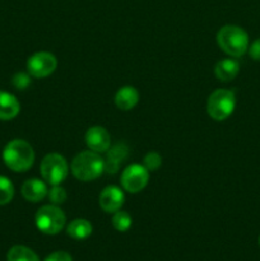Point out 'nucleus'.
Wrapping results in <instances>:
<instances>
[{
	"label": "nucleus",
	"instance_id": "nucleus-21",
	"mask_svg": "<svg viewBox=\"0 0 260 261\" xmlns=\"http://www.w3.org/2000/svg\"><path fill=\"white\" fill-rule=\"evenodd\" d=\"M161 165H162V157H161L157 152H149L145 154L143 166H144L149 172L158 170V168L161 167Z\"/></svg>",
	"mask_w": 260,
	"mask_h": 261
},
{
	"label": "nucleus",
	"instance_id": "nucleus-4",
	"mask_svg": "<svg viewBox=\"0 0 260 261\" xmlns=\"http://www.w3.org/2000/svg\"><path fill=\"white\" fill-rule=\"evenodd\" d=\"M236 107V96L235 92L229 89L219 88L212 92L206 102V111L208 115L216 121H223L228 119Z\"/></svg>",
	"mask_w": 260,
	"mask_h": 261
},
{
	"label": "nucleus",
	"instance_id": "nucleus-7",
	"mask_svg": "<svg viewBox=\"0 0 260 261\" xmlns=\"http://www.w3.org/2000/svg\"><path fill=\"white\" fill-rule=\"evenodd\" d=\"M58 68V59L48 51H38L27 60V71L33 78L42 79L51 75Z\"/></svg>",
	"mask_w": 260,
	"mask_h": 261
},
{
	"label": "nucleus",
	"instance_id": "nucleus-19",
	"mask_svg": "<svg viewBox=\"0 0 260 261\" xmlns=\"http://www.w3.org/2000/svg\"><path fill=\"white\" fill-rule=\"evenodd\" d=\"M14 198V185L5 176H0V206L7 205Z\"/></svg>",
	"mask_w": 260,
	"mask_h": 261
},
{
	"label": "nucleus",
	"instance_id": "nucleus-3",
	"mask_svg": "<svg viewBox=\"0 0 260 261\" xmlns=\"http://www.w3.org/2000/svg\"><path fill=\"white\" fill-rule=\"evenodd\" d=\"M217 43L231 58H241L249 50V35L239 25L226 24L217 33Z\"/></svg>",
	"mask_w": 260,
	"mask_h": 261
},
{
	"label": "nucleus",
	"instance_id": "nucleus-25",
	"mask_svg": "<svg viewBox=\"0 0 260 261\" xmlns=\"http://www.w3.org/2000/svg\"><path fill=\"white\" fill-rule=\"evenodd\" d=\"M259 244H260V237H259Z\"/></svg>",
	"mask_w": 260,
	"mask_h": 261
},
{
	"label": "nucleus",
	"instance_id": "nucleus-9",
	"mask_svg": "<svg viewBox=\"0 0 260 261\" xmlns=\"http://www.w3.org/2000/svg\"><path fill=\"white\" fill-rule=\"evenodd\" d=\"M99 206L106 213H115L120 211L125 203V194L119 186L110 185L106 186L101 191L98 198Z\"/></svg>",
	"mask_w": 260,
	"mask_h": 261
},
{
	"label": "nucleus",
	"instance_id": "nucleus-6",
	"mask_svg": "<svg viewBox=\"0 0 260 261\" xmlns=\"http://www.w3.org/2000/svg\"><path fill=\"white\" fill-rule=\"evenodd\" d=\"M40 171L46 184L51 186L61 185L69 175L68 161L59 153H48L41 161Z\"/></svg>",
	"mask_w": 260,
	"mask_h": 261
},
{
	"label": "nucleus",
	"instance_id": "nucleus-12",
	"mask_svg": "<svg viewBox=\"0 0 260 261\" xmlns=\"http://www.w3.org/2000/svg\"><path fill=\"white\" fill-rule=\"evenodd\" d=\"M139 102V92L133 86H124L115 94V105L121 111H130Z\"/></svg>",
	"mask_w": 260,
	"mask_h": 261
},
{
	"label": "nucleus",
	"instance_id": "nucleus-16",
	"mask_svg": "<svg viewBox=\"0 0 260 261\" xmlns=\"http://www.w3.org/2000/svg\"><path fill=\"white\" fill-rule=\"evenodd\" d=\"M93 227L87 219L78 218L71 221L66 227V233L74 240H86L92 234Z\"/></svg>",
	"mask_w": 260,
	"mask_h": 261
},
{
	"label": "nucleus",
	"instance_id": "nucleus-23",
	"mask_svg": "<svg viewBox=\"0 0 260 261\" xmlns=\"http://www.w3.org/2000/svg\"><path fill=\"white\" fill-rule=\"evenodd\" d=\"M45 261H73V259H71L70 254H68V252L55 251L53 252V254L48 255L45 259Z\"/></svg>",
	"mask_w": 260,
	"mask_h": 261
},
{
	"label": "nucleus",
	"instance_id": "nucleus-15",
	"mask_svg": "<svg viewBox=\"0 0 260 261\" xmlns=\"http://www.w3.org/2000/svg\"><path fill=\"white\" fill-rule=\"evenodd\" d=\"M240 71L239 61L235 59H222L214 66V75L221 82H231Z\"/></svg>",
	"mask_w": 260,
	"mask_h": 261
},
{
	"label": "nucleus",
	"instance_id": "nucleus-13",
	"mask_svg": "<svg viewBox=\"0 0 260 261\" xmlns=\"http://www.w3.org/2000/svg\"><path fill=\"white\" fill-rule=\"evenodd\" d=\"M20 111V103L14 94L0 91V120L8 121L18 116Z\"/></svg>",
	"mask_w": 260,
	"mask_h": 261
},
{
	"label": "nucleus",
	"instance_id": "nucleus-22",
	"mask_svg": "<svg viewBox=\"0 0 260 261\" xmlns=\"http://www.w3.org/2000/svg\"><path fill=\"white\" fill-rule=\"evenodd\" d=\"M12 83L15 88L22 91V89H25L28 86H30L31 78H30V75L25 73H17L14 76H13Z\"/></svg>",
	"mask_w": 260,
	"mask_h": 261
},
{
	"label": "nucleus",
	"instance_id": "nucleus-10",
	"mask_svg": "<svg viewBox=\"0 0 260 261\" xmlns=\"http://www.w3.org/2000/svg\"><path fill=\"white\" fill-rule=\"evenodd\" d=\"M86 144L91 150L96 153H105L111 147L110 133L102 126H92L86 133Z\"/></svg>",
	"mask_w": 260,
	"mask_h": 261
},
{
	"label": "nucleus",
	"instance_id": "nucleus-20",
	"mask_svg": "<svg viewBox=\"0 0 260 261\" xmlns=\"http://www.w3.org/2000/svg\"><path fill=\"white\" fill-rule=\"evenodd\" d=\"M47 196L50 199L51 204H54V205H61V204L65 203L66 198H68V194H66V190L61 185H54L48 190Z\"/></svg>",
	"mask_w": 260,
	"mask_h": 261
},
{
	"label": "nucleus",
	"instance_id": "nucleus-2",
	"mask_svg": "<svg viewBox=\"0 0 260 261\" xmlns=\"http://www.w3.org/2000/svg\"><path fill=\"white\" fill-rule=\"evenodd\" d=\"M70 171L76 180L89 182L98 178L105 172V160L99 153L84 150L73 158Z\"/></svg>",
	"mask_w": 260,
	"mask_h": 261
},
{
	"label": "nucleus",
	"instance_id": "nucleus-5",
	"mask_svg": "<svg viewBox=\"0 0 260 261\" xmlns=\"http://www.w3.org/2000/svg\"><path fill=\"white\" fill-rule=\"evenodd\" d=\"M35 223L42 233L54 236L63 231L66 223V216L59 205H43L36 212Z\"/></svg>",
	"mask_w": 260,
	"mask_h": 261
},
{
	"label": "nucleus",
	"instance_id": "nucleus-14",
	"mask_svg": "<svg viewBox=\"0 0 260 261\" xmlns=\"http://www.w3.org/2000/svg\"><path fill=\"white\" fill-rule=\"evenodd\" d=\"M127 150L129 149H127V147L124 143H119V144L110 148L106 160H105V171L107 173H111V175L116 173L121 163L126 158Z\"/></svg>",
	"mask_w": 260,
	"mask_h": 261
},
{
	"label": "nucleus",
	"instance_id": "nucleus-8",
	"mask_svg": "<svg viewBox=\"0 0 260 261\" xmlns=\"http://www.w3.org/2000/svg\"><path fill=\"white\" fill-rule=\"evenodd\" d=\"M149 171L139 163L130 165L122 171L121 186L125 191L130 194H138L148 185Z\"/></svg>",
	"mask_w": 260,
	"mask_h": 261
},
{
	"label": "nucleus",
	"instance_id": "nucleus-18",
	"mask_svg": "<svg viewBox=\"0 0 260 261\" xmlns=\"http://www.w3.org/2000/svg\"><path fill=\"white\" fill-rule=\"evenodd\" d=\"M133 224V218L127 212L125 211H117L114 213V217H112V226L116 231L119 232H126L127 229L132 227Z\"/></svg>",
	"mask_w": 260,
	"mask_h": 261
},
{
	"label": "nucleus",
	"instance_id": "nucleus-1",
	"mask_svg": "<svg viewBox=\"0 0 260 261\" xmlns=\"http://www.w3.org/2000/svg\"><path fill=\"white\" fill-rule=\"evenodd\" d=\"M5 166L13 172H25L35 163V150L32 145L23 139H13L3 150Z\"/></svg>",
	"mask_w": 260,
	"mask_h": 261
},
{
	"label": "nucleus",
	"instance_id": "nucleus-11",
	"mask_svg": "<svg viewBox=\"0 0 260 261\" xmlns=\"http://www.w3.org/2000/svg\"><path fill=\"white\" fill-rule=\"evenodd\" d=\"M22 196L30 203H38L42 201L47 196V185L46 181L38 180V178H30L23 182L20 189Z\"/></svg>",
	"mask_w": 260,
	"mask_h": 261
},
{
	"label": "nucleus",
	"instance_id": "nucleus-17",
	"mask_svg": "<svg viewBox=\"0 0 260 261\" xmlns=\"http://www.w3.org/2000/svg\"><path fill=\"white\" fill-rule=\"evenodd\" d=\"M7 261H40V259L31 249L17 245L8 251Z\"/></svg>",
	"mask_w": 260,
	"mask_h": 261
},
{
	"label": "nucleus",
	"instance_id": "nucleus-24",
	"mask_svg": "<svg viewBox=\"0 0 260 261\" xmlns=\"http://www.w3.org/2000/svg\"><path fill=\"white\" fill-rule=\"evenodd\" d=\"M249 55L252 60L260 61V38L252 42V45L249 47Z\"/></svg>",
	"mask_w": 260,
	"mask_h": 261
}]
</instances>
